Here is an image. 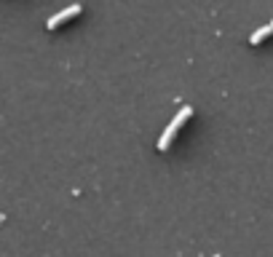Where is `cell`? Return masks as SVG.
<instances>
[{"label":"cell","instance_id":"obj_2","mask_svg":"<svg viewBox=\"0 0 273 257\" xmlns=\"http://www.w3.org/2000/svg\"><path fill=\"white\" fill-rule=\"evenodd\" d=\"M81 14V6L75 3V6H67L64 8V11H59V14H54L49 22H46V27H49V30H56V27H59L62 22H67V19H72V16H78Z\"/></svg>","mask_w":273,"mask_h":257},{"label":"cell","instance_id":"obj_3","mask_svg":"<svg viewBox=\"0 0 273 257\" xmlns=\"http://www.w3.org/2000/svg\"><path fill=\"white\" fill-rule=\"evenodd\" d=\"M273 32V19H270V24H265V27H260V30H255V32H252V38H249V43L252 46H257V43H262V41H265V38Z\"/></svg>","mask_w":273,"mask_h":257},{"label":"cell","instance_id":"obj_1","mask_svg":"<svg viewBox=\"0 0 273 257\" xmlns=\"http://www.w3.org/2000/svg\"><path fill=\"white\" fill-rule=\"evenodd\" d=\"M190 116H193V107H182V110H180V113H177V116L172 118V123H169V126L164 129L161 139H158V150H161V153H164V150H169V145H172L174 134L180 131V126H182V123H185L187 118H190Z\"/></svg>","mask_w":273,"mask_h":257}]
</instances>
